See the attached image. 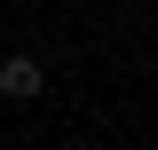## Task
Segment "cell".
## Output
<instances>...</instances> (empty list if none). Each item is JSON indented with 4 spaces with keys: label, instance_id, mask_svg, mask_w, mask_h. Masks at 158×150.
I'll return each instance as SVG.
<instances>
[{
    "label": "cell",
    "instance_id": "cell-1",
    "mask_svg": "<svg viewBox=\"0 0 158 150\" xmlns=\"http://www.w3.org/2000/svg\"><path fill=\"white\" fill-rule=\"evenodd\" d=\"M40 87H48V63L40 56H0V95L8 103H32Z\"/></svg>",
    "mask_w": 158,
    "mask_h": 150
}]
</instances>
